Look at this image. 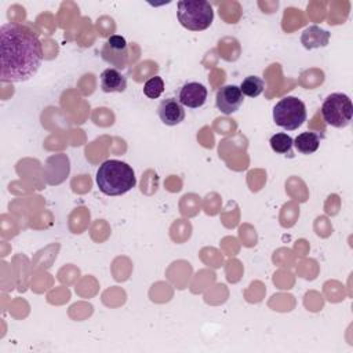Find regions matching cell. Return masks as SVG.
I'll list each match as a JSON object with an SVG mask.
<instances>
[{
    "label": "cell",
    "instance_id": "277c9868",
    "mask_svg": "<svg viewBox=\"0 0 353 353\" xmlns=\"http://www.w3.org/2000/svg\"><path fill=\"white\" fill-rule=\"evenodd\" d=\"M306 117V106L296 97H284L273 108V121L287 131L298 130Z\"/></svg>",
    "mask_w": 353,
    "mask_h": 353
},
{
    "label": "cell",
    "instance_id": "8992f818",
    "mask_svg": "<svg viewBox=\"0 0 353 353\" xmlns=\"http://www.w3.org/2000/svg\"><path fill=\"white\" fill-rule=\"evenodd\" d=\"M243 101H244V95L240 87L234 84L223 85L216 91L215 105L223 114H232L237 112L243 105Z\"/></svg>",
    "mask_w": 353,
    "mask_h": 353
},
{
    "label": "cell",
    "instance_id": "3957f363",
    "mask_svg": "<svg viewBox=\"0 0 353 353\" xmlns=\"http://www.w3.org/2000/svg\"><path fill=\"white\" fill-rule=\"evenodd\" d=\"M176 17L185 29L200 32L211 26L214 10L205 0H181L178 1Z\"/></svg>",
    "mask_w": 353,
    "mask_h": 353
},
{
    "label": "cell",
    "instance_id": "7c38bea8",
    "mask_svg": "<svg viewBox=\"0 0 353 353\" xmlns=\"http://www.w3.org/2000/svg\"><path fill=\"white\" fill-rule=\"evenodd\" d=\"M269 143L273 152L279 154H291L294 139L285 132H277L270 138Z\"/></svg>",
    "mask_w": 353,
    "mask_h": 353
},
{
    "label": "cell",
    "instance_id": "5b68a950",
    "mask_svg": "<svg viewBox=\"0 0 353 353\" xmlns=\"http://www.w3.org/2000/svg\"><path fill=\"white\" fill-rule=\"evenodd\" d=\"M323 120L335 128L346 127L353 117L352 99L342 92L330 94L321 105Z\"/></svg>",
    "mask_w": 353,
    "mask_h": 353
},
{
    "label": "cell",
    "instance_id": "7a4b0ae2",
    "mask_svg": "<svg viewBox=\"0 0 353 353\" xmlns=\"http://www.w3.org/2000/svg\"><path fill=\"white\" fill-rule=\"evenodd\" d=\"M95 181L99 190L106 196H121L137 185L132 167L114 159L106 160L99 165Z\"/></svg>",
    "mask_w": 353,
    "mask_h": 353
},
{
    "label": "cell",
    "instance_id": "9a60e30c",
    "mask_svg": "<svg viewBox=\"0 0 353 353\" xmlns=\"http://www.w3.org/2000/svg\"><path fill=\"white\" fill-rule=\"evenodd\" d=\"M109 48L114 50V51H125L128 48V44L125 41V39L123 36L119 34H113L108 39V41L105 43Z\"/></svg>",
    "mask_w": 353,
    "mask_h": 353
},
{
    "label": "cell",
    "instance_id": "52a82bcc",
    "mask_svg": "<svg viewBox=\"0 0 353 353\" xmlns=\"http://www.w3.org/2000/svg\"><path fill=\"white\" fill-rule=\"evenodd\" d=\"M207 94L208 91L205 85L197 81H189L181 87L178 94V101L182 103V106L196 109L205 103Z\"/></svg>",
    "mask_w": 353,
    "mask_h": 353
},
{
    "label": "cell",
    "instance_id": "5bb4252c",
    "mask_svg": "<svg viewBox=\"0 0 353 353\" xmlns=\"http://www.w3.org/2000/svg\"><path fill=\"white\" fill-rule=\"evenodd\" d=\"M164 91V81L160 76H154L150 77L145 84H143V94L150 98V99H156L159 98Z\"/></svg>",
    "mask_w": 353,
    "mask_h": 353
},
{
    "label": "cell",
    "instance_id": "30bf717a",
    "mask_svg": "<svg viewBox=\"0 0 353 353\" xmlns=\"http://www.w3.org/2000/svg\"><path fill=\"white\" fill-rule=\"evenodd\" d=\"M101 88L103 92H123L127 88V77L114 68H106L101 73Z\"/></svg>",
    "mask_w": 353,
    "mask_h": 353
},
{
    "label": "cell",
    "instance_id": "4fadbf2b",
    "mask_svg": "<svg viewBox=\"0 0 353 353\" xmlns=\"http://www.w3.org/2000/svg\"><path fill=\"white\" fill-rule=\"evenodd\" d=\"M263 88H265V81L258 76H247L240 85L243 95H247L250 98H255L261 95Z\"/></svg>",
    "mask_w": 353,
    "mask_h": 353
},
{
    "label": "cell",
    "instance_id": "6da1fadb",
    "mask_svg": "<svg viewBox=\"0 0 353 353\" xmlns=\"http://www.w3.org/2000/svg\"><path fill=\"white\" fill-rule=\"evenodd\" d=\"M43 59L37 34L21 23L0 28V79L4 83L26 81L36 74Z\"/></svg>",
    "mask_w": 353,
    "mask_h": 353
},
{
    "label": "cell",
    "instance_id": "9c48e42d",
    "mask_svg": "<svg viewBox=\"0 0 353 353\" xmlns=\"http://www.w3.org/2000/svg\"><path fill=\"white\" fill-rule=\"evenodd\" d=\"M331 33L321 29L317 25H312L306 28L301 34V43L306 50H314L320 47H325L330 41Z\"/></svg>",
    "mask_w": 353,
    "mask_h": 353
},
{
    "label": "cell",
    "instance_id": "8fae6325",
    "mask_svg": "<svg viewBox=\"0 0 353 353\" xmlns=\"http://www.w3.org/2000/svg\"><path fill=\"white\" fill-rule=\"evenodd\" d=\"M294 146L296 148L298 152L302 154H312L314 153L319 146H320V137L316 132L306 131L301 132L295 139H294Z\"/></svg>",
    "mask_w": 353,
    "mask_h": 353
},
{
    "label": "cell",
    "instance_id": "ba28073f",
    "mask_svg": "<svg viewBox=\"0 0 353 353\" xmlns=\"http://www.w3.org/2000/svg\"><path fill=\"white\" fill-rule=\"evenodd\" d=\"M157 114L165 125H176L185 119V109L176 98H167L160 102Z\"/></svg>",
    "mask_w": 353,
    "mask_h": 353
}]
</instances>
